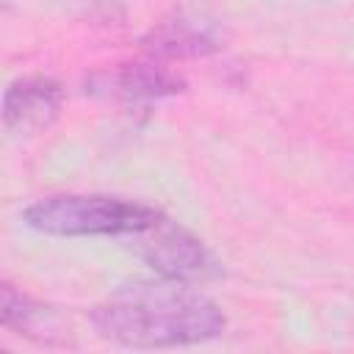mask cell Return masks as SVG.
Returning <instances> with one entry per match:
<instances>
[{"label": "cell", "instance_id": "obj_1", "mask_svg": "<svg viewBox=\"0 0 354 354\" xmlns=\"http://www.w3.org/2000/svg\"><path fill=\"white\" fill-rule=\"evenodd\" d=\"M91 326L102 340L127 348H174L218 337L227 318L196 285L177 279L130 282L91 310Z\"/></svg>", "mask_w": 354, "mask_h": 354}, {"label": "cell", "instance_id": "obj_2", "mask_svg": "<svg viewBox=\"0 0 354 354\" xmlns=\"http://www.w3.org/2000/svg\"><path fill=\"white\" fill-rule=\"evenodd\" d=\"M160 216L158 207L105 196V194H58L25 207L22 218L30 230L58 238H133Z\"/></svg>", "mask_w": 354, "mask_h": 354}, {"label": "cell", "instance_id": "obj_3", "mask_svg": "<svg viewBox=\"0 0 354 354\" xmlns=\"http://www.w3.org/2000/svg\"><path fill=\"white\" fill-rule=\"evenodd\" d=\"M130 249L166 279L202 285L221 274V263L205 246V241L163 213L147 230L130 238Z\"/></svg>", "mask_w": 354, "mask_h": 354}, {"label": "cell", "instance_id": "obj_4", "mask_svg": "<svg viewBox=\"0 0 354 354\" xmlns=\"http://www.w3.org/2000/svg\"><path fill=\"white\" fill-rule=\"evenodd\" d=\"M64 105V88L44 75L17 77L3 91V127L11 136H36L47 130Z\"/></svg>", "mask_w": 354, "mask_h": 354}, {"label": "cell", "instance_id": "obj_5", "mask_svg": "<svg viewBox=\"0 0 354 354\" xmlns=\"http://www.w3.org/2000/svg\"><path fill=\"white\" fill-rule=\"evenodd\" d=\"M218 47H221V36L216 22H207L205 17L191 11H174L141 39V50L160 61L205 58Z\"/></svg>", "mask_w": 354, "mask_h": 354}, {"label": "cell", "instance_id": "obj_6", "mask_svg": "<svg viewBox=\"0 0 354 354\" xmlns=\"http://www.w3.org/2000/svg\"><path fill=\"white\" fill-rule=\"evenodd\" d=\"M97 88L111 97L127 100V102H136V100L152 102V100H166V97L183 94L185 80L177 72L158 66L155 61H136V64H122V66L105 72L97 80Z\"/></svg>", "mask_w": 354, "mask_h": 354}, {"label": "cell", "instance_id": "obj_7", "mask_svg": "<svg viewBox=\"0 0 354 354\" xmlns=\"http://www.w3.org/2000/svg\"><path fill=\"white\" fill-rule=\"evenodd\" d=\"M0 321L6 329L17 332V335H47L41 329H50V307L39 304L36 299H30L28 293L17 290L11 282L0 285Z\"/></svg>", "mask_w": 354, "mask_h": 354}]
</instances>
